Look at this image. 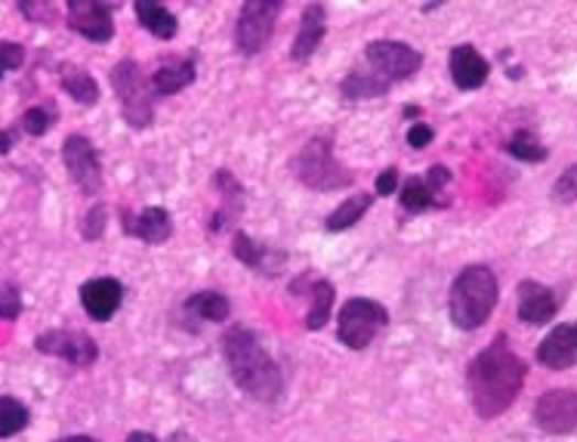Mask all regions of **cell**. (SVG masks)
Instances as JSON below:
<instances>
[{"label":"cell","mask_w":577,"mask_h":442,"mask_svg":"<svg viewBox=\"0 0 577 442\" xmlns=\"http://www.w3.org/2000/svg\"><path fill=\"white\" fill-rule=\"evenodd\" d=\"M387 325H390V310L383 303L371 298H352L340 306L337 337L349 349H364Z\"/></svg>","instance_id":"obj_6"},{"label":"cell","mask_w":577,"mask_h":442,"mask_svg":"<svg viewBox=\"0 0 577 442\" xmlns=\"http://www.w3.org/2000/svg\"><path fill=\"white\" fill-rule=\"evenodd\" d=\"M127 442H157V436L145 433V430H137V433H130V436H127Z\"/></svg>","instance_id":"obj_41"},{"label":"cell","mask_w":577,"mask_h":442,"mask_svg":"<svg viewBox=\"0 0 577 442\" xmlns=\"http://www.w3.org/2000/svg\"><path fill=\"white\" fill-rule=\"evenodd\" d=\"M553 202H559V205L577 202V164H571L568 171H562L559 180L553 183Z\"/></svg>","instance_id":"obj_34"},{"label":"cell","mask_w":577,"mask_h":442,"mask_svg":"<svg viewBox=\"0 0 577 442\" xmlns=\"http://www.w3.org/2000/svg\"><path fill=\"white\" fill-rule=\"evenodd\" d=\"M17 145V130H0V155H7Z\"/></svg>","instance_id":"obj_40"},{"label":"cell","mask_w":577,"mask_h":442,"mask_svg":"<svg viewBox=\"0 0 577 442\" xmlns=\"http://www.w3.org/2000/svg\"><path fill=\"white\" fill-rule=\"evenodd\" d=\"M56 125V111L50 106H32V109L22 115V130L29 137H44L50 133V127Z\"/></svg>","instance_id":"obj_31"},{"label":"cell","mask_w":577,"mask_h":442,"mask_svg":"<svg viewBox=\"0 0 577 442\" xmlns=\"http://www.w3.org/2000/svg\"><path fill=\"white\" fill-rule=\"evenodd\" d=\"M294 174L303 186L315 192H337L356 183V174L334 155V142L328 137H313L300 149L294 159Z\"/></svg>","instance_id":"obj_4"},{"label":"cell","mask_w":577,"mask_h":442,"mask_svg":"<svg viewBox=\"0 0 577 442\" xmlns=\"http://www.w3.org/2000/svg\"><path fill=\"white\" fill-rule=\"evenodd\" d=\"M537 363L553 371H565L577 365V322H565L556 325L553 332L546 334L537 347Z\"/></svg>","instance_id":"obj_15"},{"label":"cell","mask_w":577,"mask_h":442,"mask_svg":"<svg viewBox=\"0 0 577 442\" xmlns=\"http://www.w3.org/2000/svg\"><path fill=\"white\" fill-rule=\"evenodd\" d=\"M25 65V47L17 41H0V80Z\"/></svg>","instance_id":"obj_33"},{"label":"cell","mask_w":577,"mask_h":442,"mask_svg":"<svg viewBox=\"0 0 577 442\" xmlns=\"http://www.w3.org/2000/svg\"><path fill=\"white\" fill-rule=\"evenodd\" d=\"M19 13H25L32 22H41V19L53 13V7L50 3H19Z\"/></svg>","instance_id":"obj_39"},{"label":"cell","mask_w":577,"mask_h":442,"mask_svg":"<svg viewBox=\"0 0 577 442\" xmlns=\"http://www.w3.org/2000/svg\"><path fill=\"white\" fill-rule=\"evenodd\" d=\"M395 190H399V168L380 171L374 183V195H395Z\"/></svg>","instance_id":"obj_37"},{"label":"cell","mask_w":577,"mask_h":442,"mask_svg":"<svg viewBox=\"0 0 577 442\" xmlns=\"http://www.w3.org/2000/svg\"><path fill=\"white\" fill-rule=\"evenodd\" d=\"M364 60L374 68L377 78H383L387 84L414 78L423 68V53L405 41H371L364 50Z\"/></svg>","instance_id":"obj_8"},{"label":"cell","mask_w":577,"mask_h":442,"mask_svg":"<svg viewBox=\"0 0 577 442\" xmlns=\"http://www.w3.org/2000/svg\"><path fill=\"white\" fill-rule=\"evenodd\" d=\"M183 310H186L188 316L202 319V322H226V319L232 316V303H229L226 294H219V291H198V294H192L183 303Z\"/></svg>","instance_id":"obj_25"},{"label":"cell","mask_w":577,"mask_h":442,"mask_svg":"<svg viewBox=\"0 0 577 442\" xmlns=\"http://www.w3.org/2000/svg\"><path fill=\"white\" fill-rule=\"evenodd\" d=\"M507 152L513 155V159L525 161V164H541V161L549 159V152H546V145L531 130H515L510 142H507Z\"/></svg>","instance_id":"obj_30"},{"label":"cell","mask_w":577,"mask_h":442,"mask_svg":"<svg viewBox=\"0 0 577 442\" xmlns=\"http://www.w3.org/2000/svg\"><path fill=\"white\" fill-rule=\"evenodd\" d=\"M325 34H328V10H325V3H306L303 17H300V32L294 37V47H291V60L294 63L313 60V53L322 47Z\"/></svg>","instance_id":"obj_18"},{"label":"cell","mask_w":577,"mask_h":442,"mask_svg":"<svg viewBox=\"0 0 577 442\" xmlns=\"http://www.w3.org/2000/svg\"><path fill=\"white\" fill-rule=\"evenodd\" d=\"M198 72H195V60H171L157 68L152 75V94L155 96H173L179 90H186L188 84H195Z\"/></svg>","instance_id":"obj_21"},{"label":"cell","mask_w":577,"mask_h":442,"mask_svg":"<svg viewBox=\"0 0 577 442\" xmlns=\"http://www.w3.org/2000/svg\"><path fill=\"white\" fill-rule=\"evenodd\" d=\"M59 84H63V90L78 106H96L99 103V84L96 78L87 72V68H80V65H63L59 68Z\"/></svg>","instance_id":"obj_24"},{"label":"cell","mask_w":577,"mask_h":442,"mask_svg":"<svg viewBox=\"0 0 577 442\" xmlns=\"http://www.w3.org/2000/svg\"><path fill=\"white\" fill-rule=\"evenodd\" d=\"M127 236L140 238L142 245H164L173 236V217L167 207H145L140 214H121Z\"/></svg>","instance_id":"obj_16"},{"label":"cell","mask_w":577,"mask_h":442,"mask_svg":"<svg viewBox=\"0 0 577 442\" xmlns=\"http://www.w3.org/2000/svg\"><path fill=\"white\" fill-rule=\"evenodd\" d=\"M534 424L553 436L577 433V390H546L534 402Z\"/></svg>","instance_id":"obj_12"},{"label":"cell","mask_w":577,"mask_h":442,"mask_svg":"<svg viewBox=\"0 0 577 442\" xmlns=\"http://www.w3.org/2000/svg\"><path fill=\"white\" fill-rule=\"evenodd\" d=\"M109 226V207L106 205H94L87 214H84V223H80V236L87 241H99L102 233Z\"/></svg>","instance_id":"obj_32"},{"label":"cell","mask_w":577,"mask_h":442,"mask_svg":"<svg viewBox=\"0 0 577 442\" xmlns=\"http://www.w3.org/2000/svg\"><path fill=\"white\" fill-rule=\"evenodd\" d=\"M525 375H529L525 363L510 349L507 334H500L467 368L469 402L476 414L485 421L503 414L515 402V396L522 394Z\"/></svg>","instance_id":"obj_1"},{"label":"cell","mask_w":577,"mask_h":442,"mask_svg":"<svg viewBox=\"0 0 577 442\" xmlns=\"http://www.w3.org/2000/svg\"><path fill=\"white\" fill-rule=\"evenodd\" d=\"M442 192H436L423 176H411L405 186H402V195H399V205L405 214H423V211H433V207H445L448 202L438 198Z\"/></svg>","instance_id":"obj_26"},{"label":"cell","mask_w":577,"mask_h":442,"mask_svg":"<svg viewBox=\"0 0 577 442\" xmlns=\"http://www.w3.org/2000/svg\"><path fill=\"white\" fill-rule=\"evenodd\" d=\"M68 29L90 44H109L115 37V3L106 0H68Z\"/></svg>","instance_id":"obj_9"},{"label":"cell","mask_w":577,"mask_h":442,"mask_svg":"<svg viewBox=\"0 0 577 442\" xmlns=\"http://www.w3.org/2000/svg\"><path fill=\"white\" fill-rule=\"evenodd\" d=\"M433 137H436V130L429 125H423V121H417V125H411V130H407V145H411V149H426V145L433 142Z\"/></svg>","instance_id":"obj_36"},{"label":"cell","mask_w":577,"mask_h":442,"mask_svg":"<svg viewBox=\"0 0 577 442\" xmlns=\"http://www.w3.org/2000/svg\"><path fill=\"white\" fill-rule=\"evenodd\" d=\"M448 72L457 90H479L491 75V65L472 44H457L448 56Z\"/></svg>","instance_id":"obj_17"},{"label":"cell","mask_w":577,"mask_h":442,"mask_svg":"<svg viewBox=\"0 0 577 442\" xmlns=\"http://www.w3.org/2000/svg\"><path fill=\"white\" fill-rule=\"evenodd\" d=\"M121 303H124V284L111 276L80 284V306L94 322H109L121 310Z\"/></svg>","instance_id":"obj_13"},{"label":"cell","mask_w":577,"mask_h":442,"mask_svg":"<svg viewBox=\"0 0 577 442\" xmlns=\"http://www.w3.org/2000/svg\"><path fill=\"white\" fill-rule=\"evenodd\" d=\"M29 424H32V414H29V409L19 402L17 396H0V440L17 436Z\"/></svg>","instance_id":"obj_29"},{"label":"cell","mask_w":577,"mask_h":442,"mask_svg":"<svg viewBox=\"0 0 577 442\" xmlns=\"http://www.w3.org/2000/svg\"><path fill=\"white\" fill-rule=\"evenodd\" d=\"M214 183L222 192V207L210 217V233H222L229 226V220H238V214L244 207V190H241V183L229 171H217Z\"/></svg>","instance_id":"obj_20"},{"label":"cell","mask_w":577,"mask_h":442,"mask_svg":"<svg viewBox=\"0 0 577 442\" xmlns=\"http://www.w3.org/2000/svg\"><path fill=\"white\" fill-rule=\"evenodd\" d=\"M34 349L44 356H56L75 368H90L99 359V347H96L94 337L84 332H72V328H50V332L37 334Z\"/></svg>","instance_id":"obj_10"},{"label":"cell","mask_w":577,"mask_h":442,"mask_svg":"<svg viewBox=\"0 0 577 442\" xmlns=\"http://www.w3.org/2000/svg\"><path fill=\"white\" fill-rule=\"evenodd\" d=\"M423 180H426V183H429V186H433L436 192H445V186L451 183V171H448L445 164H433V168L426 171Z\"/></svg>","instance_id":"obj_38"},{"label":"cell","mask_w":577,"mask_h":442,"mask_svg":"<svg viewBox=\"0 0 577 442\" xmlns=\"http://www.w3.org/2000/svg\"><path fill=\"white\" fill-rule=\"evenodd\" d=\"M374 192H359V195H349L344 205H337L328 214V220H325V229L328 233H346V229H352L356 223L371 211L374 205Z\"/></svg>","instance_id":"obj_23"},{"label":"cell","mask_w":577,"mask_h":442,"mask_svg":"<svg viewBox=\"0 0 577 442\" xmlns=\"http://www.w3.org/2000/svg\"><path fill=\"white\" fill-rule=\"evenodd\" d=\"M309 298H313V306H309V316H306V328H309V332H322V328L328 325L330 313H334L337 291H334V284H330L328 279H318V282H313Z\"/></svg>","instance_id":"obj_27"},{"label":"cell","mask_w":577,"mask_h":442,"mask_svg":"<svg viewBox=\"0 0 577 442\" xmlns=\"http://www.w3.org/2000/svg\"><path fill=\"white\" fill-rule=\"evenodd\" d=\"M111 90L121 103V115L133 130H145L155 121V94H152V84L142 78L140 65L133 60H121V63L111 68Z\"/></svg>","instance_id":"obj_5"},{"label":"cell","mask_w":577,"mask_h":442,"mask_svg":"<svg viewBox=\"0 0 577 442\" xmlns=\"http://www.w3.org/2000/svg\"><path fill=\"white\" fill-rule=\"evenodd\" d=\"M500 284L494 269L476 263V267L460 269V276L451 284V298H448V310H451V322L460 332H476L491 319L494 306H498Z\"/></svg>","instance_id":"obj_3"},{"label":"cell","mask_w":577,"mask_h":442,"mask_svg":"<svg viewBox=\"0 0 577 442\" xmlns=\"http://www.w3.org/2000/svg\"><path fill=\"white\" fill-rule=\"evenodd\" d=\"M22 316V294L17 284H0V319L17 322Z\"/></svg>","instance_id":"obj_35"},{"label":"cell","mask_w":577,"mask_h":442,"mask_svg":"<svg viewBox=\"0 0 577 442\" xmlns=\"http://www.w3.org/2000/svg\"><path fill=\"white\" fill-rule=\"evenodd\" d=\"M284 3L281 0H248L235 22V50L241 56H257L272 44L275 22H279Z\"/></svg>","instance_id":"obj_7"},{"label":"cell","mask_w":577,"mask_h":442,"mask_svg":"<svg viewBox=\"0 0 577 442\" xmlns=\"http://www.w3.org/2000/svg\"><path fill=\"white\" fill-rule=\"evenodd\" d=\"M340 94L346 99H377V96L390 94V84L383 78H377L374 72H349L340 84Z\"/></svg>","instance_id":"obj_28"},{"label":"cell","mask_w":577,"mask_h":442,"mask_svg":"<svg viewBox=\"0 0 577 442\" xmlns=\"http://www.w3.org/2000/svg\"><path fill=\"white\" fill-rule=\"evenodd\" d=\"M63 161L68 176L75 180V186L84 195H99V190H102V161H99L94 142L80 137V133H72L63 142Z\"/></svg>","instance_id":"obj_11"},{"label":"cell","mask_w":577,"mask_h":442,"mask_svg":"<svg viewBox=\"0 0 577 442\" xmlns=\"http://www.w3.org/2000/svg\"><path fill=\"white\" fill-rule=\"evenodd\" d=\"M515 301H519V319L525 325H546L549 319L559 313V294L546 284L525 279L515 288Z\"/></svg>","instance_id":"obj_14"},{"label":"cell","mask_w":577,"mask_h":442,"mask_svg":"<svg viewBox=\"0 0 577 442\" xmlns=\"http://www.w3.org/2000/svg\"><path fill=\"white\" fill-rule=\"evenodd\" d=\"M232 254L253 272H265V276H279L281 269L287 267V251H279V248H269V245H260L253 241L248 233H235L232 238Z\"/></svg>","instance_id":"obj_19"},{"label":"cell","mask_w":577,"mask_h":442,"mask_svg":"<svg viewBox=\"0 0 577 442\" xmlns=\"http://www.w3.org/2000/svg\"><path fill=\"white\" fill-rule=\"evenodd\" d=\"M133 10H137V19H140L142 29L149 34H155L157 41H173L176 32H179L176 17H173L164 3H157V0H140Z\"/></svg>","instance_id":"obj_22"},{"label":"cell","mask_w":577,"mask_h":442,"mask_svg":"<svg viewBox=\"0 0 577 442\" xmlns=\"http://www.w3.org/2000/svg\"><path fill=\"white\" fill-rule=\"evenodd\" d=\"M56 442H99V440H94V436H63V440Z\"/></svg>","instance_id":"obj_42"},{"label":"cell","mask_w":577,"mask_h":442,"mask_svg":"<svg viewBox=\"0 0 577 442\" xmlns=\"http://www.w3.org/2000/svg\"><path fill=\"white\" fill-rule=\"evenodd\" d=\"M421 115V109L417 106H405V118H417Z\"/></svg>","instance_id":"obj_43"},{"label":"cell","mask_w":577,"mask_h":442,"mask_svg":"<svg viewBox=\"0 0 577 442\" xmlns=\"http://www.w3.org/2000/svg\"><path fill=\"white\" fill-rule=\"evenodd\" d=\"M222 356H226L232 380L250 399H257V402L279 399L284 390V375L250 328H244V325L229 328L222 337Z\"/></svg>","instance_id":"obj_2"}]
</instances>
